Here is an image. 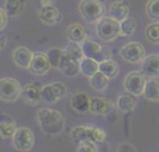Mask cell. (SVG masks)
<instances>
[{"instance_id":"6da1fadb","label":"cell","mask_w":159,"mask_h":152,"mask_svg":"<svg viewBox=\"0 0 159 152\" xmlns=\"http://www.w3.org/2000/svg\"><path fill=\"white\" fill-rule=\"evenodd\" d=\"M36 118L41 130L51 136L58 135L65 127V118L57 110H52L48 107L40 108L36 113Z\"/></svg>"},{"instance_id":"7a4b0ae2","label":"cell","mask_w":159,"mask_h":152,"mask_svg":"<svg viewBox=\"0 0 159 152\" xmlns=\"http://www.w3.org/2000/svg\"><path fill=\"white\" fill-rule=\"evenodd\" d=\"M70 136L75 143H81L83 141H92L101 143L106 140V132L93 125H81L71 130Z\"/></svg>"},{"instance_id":"3957f363","label":"cell","mask_w":159,"mask_h":152,"mask_svg":"<svg viewBox=\"0 0 159 152\" xmlns=\"http://www.w3.org/2000/svg\"><path fill=\"white\" fill-rule=\"evenodd\" d=\"M81 16L87 22H98L106 14V6L99 0H82L78 5Z\"/></svg>"},{"instance_id":"277c9868","label":"cell","mask_w":159,"mask_h":152,"mask_svg":"<svg viewBox=\"0 0 159 152\" xmlns=\"http://www.w3.org/2000/svg\"><path fill=\"white\" fill-rule=\"evenodd\" d=\"M96 34L103 41H113L120 34V22L111 16H103L96 25Z\"/></svg>"},{"instance_id":"5b68a950","label":"cell","mask_w":159,"mask_h":152,"mask_svg":"<svg viewBox=\"0 0 159 152\" xmlns=\"http://www.w3.org/2000/svg\"><path fill=\"white\" fill-rule=\"evenodd\" d=\"M22 86L16 78L2 77L0 78V100L6 102H14L21 96Z\"/></svg>"},{"instance_id":"8992f818","label":"cell","mask_w":159,"mask_h":152,"mask_svg":"<svg viewBox=\"0 0 159 152\" xmlns=\"http://www.w3.org/2000/svg\"><path fill=\"white\" fill-rule=\"evenodd\" d=\"M81 45H82L83 54L86 57H91L98 62L108 60L112 57V51L107 46H102V45H99L94 41H91V40H84Z\"/></svg>"},{"instance_id":"52a82bcc","label":"cell","mask_w":159,"mask_h":152,"mask_svg":"<svg viewBox=\"0 0 159 152\" xmlns=\"http://www.w3.org/2000/svg\"><path fill=\"white\" fill-rule=\"evenodd\" d=\"M147 83V76L140 72V71H132L129 72L125 78H124V88L127 92L134 95V96H139L143 95L144 92V87Z\"/></svg>"},{"instance_id":"ba28073f","label":"cell","mask_w":159,"mask_h":152,"mask_svg":"<svg viewBox=\"0 0 159 152\" xmlns=\"http://www.w3.org/2000/svg\"><path fill=\"white\" fill-rule=\"evenodd\" d=\"M122 59L129 64H138L145 57V49L140 42H128L119 51Z\"/></svg>"},{"instance_id":"9c48e42d","label":"cell","mask_w":159,"mask_h":152,"mask_svg":"<svg viewBox=\"0 0 159 152\" xmlns=\"http://www.w3.org/2000/svg\"><path fill=\"white\" fill-rule=\"evenodd\" d=\"M12 143L16 150L21 152H29L35 143L32 131L27 127H19L12 136Z\"/></svg>"},{"instance_id":"30bf717a","label":"cell","mask_w":159,"mask_h":152,"mask_svg":"<svg viewBox=\"0 0 159 152\" xmlns=\"http://www.w3.org/2000/svg\"><path fill=\"white\" fill-rule=\"evenodd\" d=\"M51 67L52 66H51L46 54H43V52H35L34 56H32V60L30 62L29 70H30L31 74L41 76V75L47 74Z\"/></svg>"},{"instance_id":"8fae6325","label":"cell","mask_w":159,"mask_h":152,"mask_svg":"<svg viewBox=\"0 0 159 152\" xmlns=\"http://www.w3.org/2000/svg\"><path fill=\"white\" fill-rule=\"evenodd\" d=\"M142 72L149 78L159 77V55L150 54L143 59Z\"/></svg>"},{"instance_id":"7c38bea8","label":"cell","mask_w":159,"mask_h":152,"mask_svg":"<svg viewBox=\"0 0 159 152\" xmlns=\"http://www.w3.org/2000/svg\"><path fill=\"white\" fill-rule=\"evenodd\" d=\"M91 97L86 92H76L70 98V106L78 113H86L89 111Z\"/></svg>"},{"instance_id":"4fadbf2b","label":"cell","mask_w":159,"mask_h":152,"mask_svg":"<svg viewBox=\"0 0 159 152\" xmlns=\"http://www.w3.org/2000/svg\"><path fill=\"white\" fill-rule=\"evenodd\" d=\"M32 56H34V52L25 46H19L12 51V60L15 65L21 69H29Z\"/></svg>"},{"instance_id":"5bb4252c","label":"cell","mask_w":159,"mask_h":152,"mask_svg":"<svg viewBox=\"0 0 159 152\" xmlns=\"http://www.w3.org/2000/svg\"><path fill=\"white\" fill-rule=\"evenodd\" d=\"M113 110V102L104 97H92L89 112L93 115H107Z\"/></svg>"},{"instance_id":"9a60e30c","label":"cell","mask_w":159,"mask_h":152,"mask_svg":"<svg viewBox=\"0 0 159 152\" xmlns=\"http://www.w3.org/2000/svg\"><path fill=\"white\" fill-rule=\"evenodd\" d=\"M39 19L43 24H46V25H55V24H57L60 21L61 14H60L58 9L51 4V5L42 6L40 9V11H39Z\"/></svg>"},{"instance_id":"2e32d148","label":"cell","mask_w":159,"mask_h":152,"mask_svg":"<svg viewBox=\"0 0 159 152\" xmlns=\"http://www.w3.org/2000/svg\"><path fill=\"white\" fill-rule=\"evenodd\" d=\"M16 130H17V126L15 120L9 115L1 113L0 115V137L4 140L12 138Z\"/></svg>"},{"instance_id":"e0dca14e","label":"cell","mask_w":159,"mask_h":152,"mask_svg":"<svg viewBox=\"0 0 159 152\" xmlns=\"http://www.w3.org/2000/svg\"><path fill=\"white\" fill-rule=\"evenodd\" d=\"M66 36H67L68 41L78 42V44H82L84 40H87V32H86L84 27L78 22H73L67 26Z\"/></svg>"},{"instance_id":"ac0fdd59","label":"cell","mask_w":159,"mask_h":152,"mask_svg":"<svg viewBox=\"0 0 159 152\" xmlns=\"http://www.w3.org/2000/svg\"><path fill=\"white\" fill-rule=\"evenodd\" d=\"M21 96L29 105H37L41 101V90L35 83H27L22 87Z\"/></svg>"},{"instance_id":"d6986e66","label":"cell","mask_w":159,"mask_h":152,"mask_svg":"<svg viewBox=\"0 0 159 152\" xmlns=\"http://www.w3.org/2000/svg\"><path fill=\"white\" fill-rule=\"evenodd\" d=\"M109 16L116 19L117 21H123L124 19L128 17L129 15V6L122 1V0H118V1H114L113 4H111L109 6Z\"/></svg>"},{"instance_id":"ffe728a7","label":"cell","mask_w":159,"mask_h":152,"mask_svg":"<svg viewBox=\"0 0 159 152\" xmlns=\"http://www.w3.org/2000/svg\"><path fill=\"white\" fill-rule=\"evenodd\" d=\"M58 69L62 71V74H65L66 76H70V77L76 76L78 72H81V70H80V62H76V61L71 60L66 54L63 55V57H62V60L60 62Z\"/></svg>"},{"instance_id":"44dd1931","label":"cell","mask_w":159,"mask_h":152,"mask_svg":"<svg viewBox=\"0 0 159 152\" xmlns=\"http://www.w3.org/2000/svg\"><path fill=\"white\" fill-rule=\"evenodd\" d=\"M80 70L81 72L87 76V77H91L93 76L97 71H99V62L91 59V57H83L81 61H80Z\"/></svg>"},{"instance_id":"7402d4cb","label":"cell","mask_w":159,"mask_h":152,"mask_svg":"<svg viewBox=\"0 0 159 152\" xmlns=\"http://www.w3.org/2000/svg\"><path fill=\"white\" fill-rule=\"evenodd\" d=\"M63 51H65V54H66L71 60H73V61H76V62H80V61L84 57L82 45L78 44V42H72V41H70V42L66 45V47L63 49Z\"/></svg>"},{"instance_id":"603a6c76","label":"cell","mask_w":159,"mask_h":152,"mask_svg":"<svg viewBox=\"0 0 159 152\" xmlns=\"http://www.w3.org/2000/svg\"><path fill=\"white\" fill-rule=\"evenodd\" d=\"M99 71L104 74L108 78H114L119 74V65L112 59H108L99 62Z\"/></svg>"},{"instance_id":"cb8c5ba5","label":"cell","mask_w":159,"mask_h":152,"mask_svg":"<svg viewBox=\"0 0 159 152\" xmlns=\"http://www.w3.org/2000/svg\"><path fill=\"white\" fill-rule=\"evenodd\" d=\"M109 80L104 74H102L101 71H97L93 76L89 77V85L93 90L96 91H104L109 83Z\"/></svg>"},{"instance_id":"d4e9b609","label":"cell","mask_w":159,"mask_h":152,"mask_svg":"<svg viewBox=\"0 0 159 152\" xmlns=\"http://www.w3.org/2000/svg\"><path fill=\"white\" fill-rule=\"evenodd\" d=\"M117 107L123 112H129L135 108V98L132 93H123L117 98Z\"/></svg>"},{"instance_id":"484cf974","label":"cell","mask_w":159,"mask_h":152,"mask_svg":"<svg viewBox=\"0 0 159 152\" xmlns=\"http://www.w3.org/2000/svg\"><path fill=\"white\" fill-rule=\"evenodd\" d=\"M26 5V0H5V11L9 16L20 15Z\"/></svg>"},{"instance_id":"4316f807","label":"cell","mask_w":159,"mask_h":152,"mask_svg":"<svg viewBox=\"0 0 159 152\" xmlns=\"http://www.w3.org/2000/svg\"><path fill=\"white\" fill-rule=\"evenodd\" d=\"M143 93L149 101H159V82L155 78L147 80Z\"/></svg>"},{"instance_id":"83f0119b","label":"cell","mask_w":159,"mask_h":152,"mask_svg":"<svg viewBox=\"0 0 159 152\" xmlns=\"http://www.w3.org/2000/svg\"><path fill=\"white\" fill-rule=\"evenodd\" d=\"M145 14L153 22H159V0H148L145 5Z\"/></svg>"},{"instance_id":"f1b7e54d","label":"cell","mask_w":159,"mask_h":152,"mask_svg":"<svg viewBox=\"0 0 159 152\" xmlns=\"http://www.w3.org/2000/svg\"><path fill=\"white\" fill-rule=\"evenodd\" d=\"M137 30V21L134 17H127L120 21V34L122 36H132Z\"/></svg>"},{"instance_id":"f546056e","label":"cell","mask_w":159,"mask_h":152,"mask_svg":"<svg viewBox=\"0 0 159 152\" xmlns=\"http://www.w3.org/2000/svg\"><path fill=\"white\" fill-rule=\"evenodd\" d=\"M46 55H47V57H48V61H50L51 66H52V67L58 69L60 62H61V60H62V57H63L65 52H63V50H62V49L52 47V49H50V50L46 52Z\"/></svg>"},{"instance_id":"4dcf8cb0","label":"cell","mask_w":159,"mask_h":152,"mask_svg":"<svg viewBox=\"0 0 159 152\" xmlns=\"http://www.w3.org/2000/svg\"><path fill=\"white\" fill-rule=\"evenodd\" d=\"M145 37L153 44H159V22H152L147 26Z\"/></svg>"},{"instance_id":"1f68e13d","label":"cell","mask_w":159,"mask_h":152,"mask_svg":"<svg viewBox=\"0 0 159 152\" xmlns=\"http://www.w3.org/2000/svg\"><path fill=\"white\" fill-rule=\"evenodd\" d=\"M41 90V100H43L47 103H53L57 101V97L53 93V90L51 87V83L48 85H43L42 87H40Z\"/></svg>"},{"instance_id":"d6a6232c","label":"cell","mask_w":159,"mask_h":152,"mask_svg":"<svg viewBox=\"0 0 159 152\" xmlns=\"http://www.w3.org/2000/svg\"><path fill=\"white\" fill-rule=\"evenodd\" d=\"M51 87H52L53 93H55V96L57 97V100L65 97L66 93H67V87H66V85L62 83V82H52V83H51Z\"/></svg>"},{"instance_id":"836d02e7","label":"cell","mask_w":159,"mask_h":152,"mask_svg":"<svg viewBox=\"0 0 159 152\" xmlns=\"http://www.w3.org/2000/svg\"><path fill=\"white\" fill-rule=\"evenodd\" d=\"M77 152H98V148L96 146V142L92 141H83L78 143Z\"/></svg>"},{"instance_id":"e575fe53","label":"cell","mask_w":159,"mask_h":152,"mask_svg":"<svg viewBox=\"0 0 159 152\" xmlns=\"http://www.w3.org/2000/svg\"><path fill=\"white\" fill-rule=\"evenodd\" d=\"M117 152H137V150L134 148L133 145L125 142V143H120V145L118 146Z\"/></svg>"},{"instance_id":"d590c367","label":"cell","mask_w":159,"mask_h":152,"mask_svg":"<svg viewBox=\"0 0 159 152\" xmlns=\"http://www.w3.org/2000/svg\"><path fill=\"white\" fill-rule=\"evenodd\" d=\"M7 14H6V11H5V9H2V7H0V31L6 26V24H7Z\"/></svg>"},{"instance_id":"8d00e7d4","label":"cell","mask_w":159,"mask_h":152,"mask_svg":"<svg viewBox=\"0 0 159 152\" xmlns=\"http://www.w3.org/2000/svg\"><path fill=\"white\" fill-rule=\"evenodd\" d=\"M5 46V37H0V51L4 49Z\"/></svg>"},{"instance_id":"74e56055","label":"cell","mask_w":159,"mask_h":152,"mask_svg":"<svg viewBox=\"0 0 159 152\" xmlns=\"http://www.w3.org/2000/svg\"><path fill=\"white\" fill-rule=\"evenodd\" d=\"M42 2H41V5L42 6H46V5H51V1L50 0H41Z\"/></svg>"}]
</instances>
